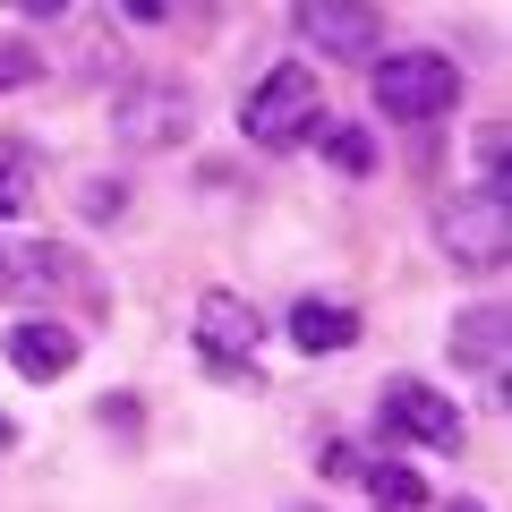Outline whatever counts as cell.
Listing matches in <instances>:
<instances>
[{"label":"cell","instance_id":"obj_19","mask_svg":"<svg viewBox=\"0 0 512 512\" xmlns=\"http://www.w3.org/2000/svg\"><path fill=\"white\" fill-rule=\"evenodd\" d=\"M188 9H171V0H128L120 9V26H180Z\"/></svg>","mask_w":512,"mask_h":512},{"label":"cell","instance_id":"obj_14","mask_svg":"<svg viewBox=\"0 0 512 512\" xmlns=\"http://www.w3.org/2000/svg\"><path fill=\"white\" fill-rule=\"evenodd\" d=\"M52 77V52H35V43H18V35H0V94H26V86H43Z\"/></svg>","mask_w":512,"mask_h":512},{"label":"cell","instance_id":"obj_23","mask_svg":"<svg viewBox=\"0 0 512 512\" xmlns=\"http://www.w3.org/2000/svg\"><path fill=\"white\" fill-rule=\"evenodd\" d=\"M291 512H316V504H291Z\"/></svg>","mask_w":512,"mask_h":512},{"label":"cell","instance_id":"obj_15","mask_svg":"<svg viewBox=\"0 0 512 512\" xmlns=\"http://www.w3.org/2000/svg\"><path fill=\"white\" fill-rule=\"evenodd\" d=\"M26 205H35V180H26V163H9V154H0V222H18Z\"/></svg>","mask_w":512,"mask_h":512},{"label":"cell","instance_id":"obj_21","mask_svg":"<svg viewBox=\"0 0 512 512\" xmlns=\"http://www.w3.org/2000/svg\"><path fill=\"white\" fill-rule=\"evenodd\" d=\"M18 444H26V427H18V419H9V410H0V461L18 453Z\"/></svg>","mask_w":512,"mask_h":512},{"label":"cell","instance_id":"obj_12","mask_svg":"<svg viewBox=\"0 0 512 512\" xmlns=\"http://www.w3.org/2000/svg\"><path fill=\"white\" fill-rule=\"evenodd\" d=\"M308 146H316V163L342 171V180H376V163H384L376 128H367V120H342V111H325V128H316Z\"/></svg>","mask_w":512,"mask_h":512},{"label":"cell","instance_id":"obj_17","mask_svg":"<svg viewBox=\"0 0 512 512\" xmlns=\"http://www.w3.org/2000/svg\"><path fill=\"white\" fill-rule=\"evenodd\" d=\"M359 444H350V436H325V444H316V470H325V478H350V487H359Z\"/></svg>","mask_w":512,"mask_h":512},{"label":"cell","instance_id":"obj_22","mask_svg":"<svg viewBox=\"0 0 512 512\" xmlns=\"http://www.w3.org/2000/svg\"><path fill=\"white\" fill-rule=\"evenodd\" d=\"M444 512H487V504H478V495H453V504H444Z\"/></svg>","mask_w":512,"mask_h":512},{"label":"cell","instance_id":"obj_5","mask_svg":"<svg viewBox=\"0 0 512 512\" xmlns=\"http://www.w3.org/2000/svg\"><path fill=\"white\" fill-rule=\"evenodd\" d=\"M197 137V86L171 69H146V77H120L111 86V146L120 154H171Z\"/></svg>","mask_w":512,"mask_h":512},{"label":"cell","instance_id":"obj_7","mask_svg":"<svg viewBox=\"0 0 512 512\" xmlns=\"http://www.w3.org/2000/svg\"><path fill=\"white\" fill-rule=\"evenodd\" d=\"M376 427L393 444H419V453H461L470 444V410L427 376H384L376 384Z\"/></svg>","mask_w":512,"mask_h":512},{"label":"cell","instance_id":"obj_20","mask_svg":"<svg viewBox=\"0 0 512 512\" xmlns=\"http://www.w3.org/2000/svg\"><path fill=\"white\" fill-rule=\"evenodd\" d=\"M478 180H504V128H478Z\"/></svg>","mask_w":512,"mask_h":512},{"label":"cell","instance_id":"obj_11","mask_svg":"<svg viewBox=\"0 0 512 512\" xmlns=\"http://www.w3.org/2000/svg\"><path fill=\"white\" fill-rule=\"evenodd\" d=\"M274 333L299 350V359H342V350L367 342V308H359V299H325V291H308V299H291V316H282Z\"/></svg>","mask_w":512,"mask_h":512},{"label":"cell","instance_id":"obj_8","mask_svg":"<svg viewBox=\"0 0 512 512\" xmlns=\"http://www.w3.org/2000/svg\"><path fill=\"white\" fill-rule=\"evenodd\" d=\"M0 359H9L18 384H60L86 359V325L77 316H9L0 325Z\"/></svg>","mask_w":512,"mask_h":512},{"label":"cell","instance_id":"obj_13","mask_svg":"<svg viewBox=\"0 0 512 512\" xmlns=\"http://www.w3.org/2000/svg\"><path fill=\"white\" fill-rule=\"evenodd\" d=\"M359 487H367L376 512H427V504H436L427 478H419V461H393V453H367L359 461Z\"/></svg>","mask_w":512,"mask_h":512},{"label":"cell","instance_id":"obj_16","mask_svg":"<svg viewBox=\"0 0 512 512\" xmlns=\"http://www.w3.org/2000/svg\"><path fill=\"white\" fill-rule=\"evenodd\" d=\"M94 419H103L111 436H137V427H146V402H137V393H103V402H94Z\"/></svg>","mask_w":512,"mask_h":512},{"label":"cell","instance_id":"obj_4","mask_svg":"<svg viewBox=\"0 0 512 512\" xmlns=\"http://www.w3.org/2000/svg\"><path fill=\"white\" fill-rule=\"evenodd\" d=\"M427 231H436L444 265H461V274H504L512 265V180L453 188V197L427 214Z\"/></svg>","mask_w":512,"mask_h":512},{"label":"cell","instance_id":"obj_9","mask_svg":"<svg viewBox=\"0 0 512 512\" xmlns=\"http://www.w3.org/2000/svg\"><path fill=\"white\" fill-rule=\"evenodd\" d=\"M291 35L308 43V52H325V60H359V69L384 52V18L367 9V0H299Z\"/></svg>","mask_w":512,"mask_h":512},{"label":"cell","instance_id":"obj_3","mask_svg":"<svg viewBox=\"0 0 512 512\" xmlns=\"http://www.w3.org/2000/svg\"><path fill=\"white\" fill-rule=\"evenodd\" d=\"M265 333H274V316L256 308V299L239 291H197V316H188V342H197V367L214 384H239V393H265Z\"/></svg>","mask_w":512,"mask_h":512},{"label":"cell","instance_id":"obj_10","mask_svg":"<svg viewBox=\"0 0 512 512\" xmlns=\"http://www.w3.org/2000/svg\"><path fill=\"white\" fill-rule=\"evenodd\" d=\"M444 350H453V367H461V376H478V384H487V402H495V410L512 402V384H504L512 316L495 308V299H478V308H461V316H453V333H444Z\"/></svg>","mask_w":512,"mask_h":512},{"label":"cell","instance_id":"obj_2","mask_svg":"<svg viewBox=\"0 0 512 512\" xmlns=\"http://www.w3.org/2000/svg\"><path fill=\"white\" fill-rule=\"evenodd\" d=\"M325 77H316V60H274V69L256 77L248 94H239V146H256V154H299L325 128Z\"/></svg>","mask_w":512,"mask_h":512},{"label":"cell","instance_id":"obj_6","mask_svg":"<svg viewBox=\"0 0 512 512\" xmlns=\"http://www.w3.org/2000/svg\"><path fill=\"white\" fill-rule=\"evenodd\" d=\"M0 299H18V316H60V299H77L94 316L103 308V282L60 239H0Z\"/></svg>","mask_w":512,"mask_h":512},{"label":"cell","instance_id":"obj_1","mask_svg":"<svg viewBox=\"0 0 512 512\" xmlns=\"http://www.w3.org/2000/svg\"><path fill=\"white\" fill-rule=\"evenodd\" d=\"M461 94H470V69H461L453 52H436V43H384V52L367 60V111L393 120V128L453 120Z\"/></svg>","mask_w":512,"mask_h":512},{"label":"cell","instance_id":"obj_18","mask_svg":"<svg viewBox=\"0 0 512 512\" xmlns=\"http://www.w3.org/2000/svg\"><path fill=\"white\" fill-rule=\"evenodd\" d=\"M77 205H86L94 222H111V214H128V180H86V197H77Z\"/></svg>","mask_w":512,"mask_h":512}]
</instances>
